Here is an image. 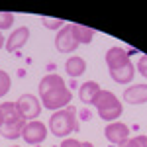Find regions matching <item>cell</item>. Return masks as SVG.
I'll use <instances>...</instances> for the list:
<instances>
[{
  "instance_id": "obj_17",
  "label": "cell",
  "mask_w": 147,
  "mask_h": 147,
  "mask_svg": "<svg viewBox=\"0 0 147 147\" xmlns=\"http://www.w3.org/2000/svg\"><path fill=\"white\" fill-rule=\"evenodd\" d=\"M10 86H12L10 75H8L6 71H2V69H0V98H2V96H6V94L10 92Z\"/></svg>"
},
{
  "instance_id": "obj_21",
  "label": "cell",
  "mask_w": 147,
  "mask_h": 147,
  "mask_svg": "<svg viewBox=\"0 0 147 147\" xmlns=\"http://www.w3.org/2000/svg\"><path fill=\"white\" fill-rule=\"evenodd\" d=\"M137 71L147 79V55H141L137 59Z\"/></svg>"
},
{
  "instance_id": "obj_24",
  "label": "cell",
  "mask_w": 147,
  "mask_h": 147,
  "mask_svg": "<svg viewBox=\"0 0 147 147\" xmlns=\"http://www.w3.org/2000/svg\"><path fill=\"white\" fill-rule=\"evenodd\" d=\"M82 147H94V145H92L90 141H82Z\"/></svg>"
},
{
  "instance_id": "obj_26",
  "label": "cell",
  "mask_w": 147,
  "mask_h": 147,
  "mask_svg": "<svg viewBox=\"0 0 147 147\" xmlns=\"http://www.w3.org/2000/svg\"><path fill=\"white\" fill-rule=\"evenodd\" d=\"M12 147H18V145H12Z\"/></svg>"
},
{
  "instance_id": "obj_25",
  "label": "cell",
  "mask_w": 147,
  "mask_h": 147,
  "mask_svg": "<svg viewBox=\"0 0 147 147\" xmlns=\"http://www.w3.org/2000/svg\"><path fill=\"white\" fill-rule=\"evenodd\" d=\"M2 122H4V118H2V112H0V127H2Z\"/></svg>"
},
{
  "instance_id": "obj_4",
  "label": "cell",
  "mask_w": 147,
  "mask_h": 147,
  "mask_svg": "<svg viewBox=\"0 0 147 147\" xmlns=\"http://www.w3.org/2000/svg\"><path fill=\"white\" fill-rule=\"evenodd\" d=\"M22 137L28 145H39V143L45 141V137H47V125L43 122H35V120L26 122Z\"/></svg>"
},
{
  "instance_id": "obj_6",
  "label": "cell",
  "mask_w": 147,
  "mask_h": 147,
  "mask_svg": "<svg viewBox=\"0 0 147 147\" xmlns=\"http://www.w3.org/2000/svg\"><path fill=\"white\" fill-rule=\"evenodd\" d=\"M55 47L59 53H73L79 43H77V39H75V35H73V24H65L55 35Z\"/></svg>"
},
{
  "instance_id": "obj_1",
  "label": "cell",
  "mask_w": 147,
  "mask_h": 147,
  "mask_svg": "<svg viewBox=\"0 0 147 147\" xmlns=\"http://www.w3.org/2000/svg\"><path fill=\"white\" fill-rule=\"evenodd\" d=\"M37 90H39L41 106H45L47 110H53V112L67 108L69 102L73 100V92L67 88L61 75H45L39 80Z\"/></svg>"
},
{
  "instance_id": "obj_11",
  "label": "cell",
  "mask_w": 147,
  "mask_h": 147,
  "mask_svg": "<svg viewBox=\"0 0 147 147\" xmlns=\"http://www.w3.org/2000/svg\"><path fill=\"white\" fill-rule=\"evenodd\" d=\"M108 73H110L114 82H118V84H129L134 80V77H136V67L129 61V63H125L124 67L116 69V71H108Z\"/></svg>"
},
{
  "instance_id": "obj_22",
  "label": "cell",
  "mask_w": 147,
  "mask_h": 147,
  "mask_svg": "<svg viewBox=\"0 0 147 147\" xmlns=\"http://www.w3.org/2000/svg\"><path fill=\"white\" fill-rule=\"evenodd\" d=\"M59 147H82V141L75 139V137H67V139L61 141V145H59Z\"/></svg>"
},
{
  "instance_id": "obj_7",
  "label": "cell",
  "mask_w": 147,
  "mask_h": 147,
  "mask_svg": "<svg viewBox=\"0 0 147 147\" xmlns=\"http://www.w3.org/2000/svg\"><path fill=\"white\" fill-rule=\"evenodd\" d=\"M104 136L106 139L114 143V145H122L124 141L129 139V127L124 124V122H112L104 127Z\"/></svg>"
},
{
  "instance_id": "obj_3",
  "label": "cell",
  "mask_w": 147,
  "mask_h": 147,
  "mask_svg": "<svg viewBox=\"0 0 147 147\" xmlns=\"http://www.w3.org/2000/svg\"><path fill=\"white\" fill-rule=\"evenodd\" d=\"M75 129H79L77 118H75V108L69 106L63 110H57L51 114L49 118V131L57 137H67L71 136Z\"/></svg>"
},
{
  "instance_id": "obj_8",
  "label": "cell",
  "mask_w": 147,
  "mask_h": 147,
  "mask_svg": "<svg viewBox=\"0 0 147 147\" xmlns=\"http://www.w3.org/2000/svg\"><path fill=\"white\" fill-rule=\"evenodd\" d=\"M28 39H30V28H28V26H20V28H16L10 34V37L6 39V45L4 47H6V51L14 53V51H18L20 47L26 45Z\"/></svg>"
},
{
  "instance_id": "obj_13",
  "label": "cell",
  "mask_w": 147,
  "mask_h": 147,
  "mask_svg": "<svg viewBox=\"0 0 147 147\" xmlns=\"http://www.w3.org/2000/svg\"><path fill=\"white\" fill-rule=\"evenodd\" d=\"M84 71H86V61L79 55H73L69 57L67 61H65V73H67L69 77H80V75H84Z\"/></svg>"
},
{
  "instance_id": "obj_15",
  "label": "cell",
  "mask_w": 147,
  "mask_h": 147,
  "mask_svg": "<svg viewBox=\"0 0 147 147\" xmlns=\"http://www.w3.org/2000/svg\"><path fill=\"white\" fill-rule=\"evenodd\" d=\"M24 125H26V120H22V122H4L2 127H0V134H2V137H6V139L22 137Z\"/></svg>"
},
{
  "instance_id": "obj_5",
  "label": "cell",
  "mask_w": 147,
  "mask_h": 147,
  "mask_svg": "<svg viewBox=\"0 0 147 147\" xmlns=\"http://www.w3.org/2000/svg\"><path fill=\"white\" fill-rule=\"evenodd\" d=\"M16 104H18L22 116L28 120V122L37 120L39 114H41V100H39L37 96H34V94H22Z\"/></svg>"
},
{
  "instance_id": "obj_19",
  "label": "cell",
  "mask_w": 147,
  "mask_h": 147,
  "mask_svg": "<svg viewBox=\"0 0 147 147\" xmlns=\"http://www.w3.org/2000/svg\"><path fill=\"white\" fill-rule=\"evenodd\" d=\"M41 24H43V28H47V30H57V32L65 26V22L59 20V18H41Z\"/></svg>"
},
{
  "instance_id": "obj_18",
  "label": "cell",
  "mask_w": 147,
  "mask_h": 147,
  "mask_svg": "<svg viewBox=\"0 0 147 147\" xmlns=\"http://www.w3.org/2000/svg\"><path fill=\"white\" fill-rule=\"evenodd\" d=\"M118 147H147V137L145 136L129 137L127 141H124L122 145H118Z\"/></svg>"
},
{
  "instance_id": "obj_12",
  "label": "cell",
  "mask_w": 147,
  "mask_h": 147,
  "mask_svg": "<svg viewBox=\"0 0 147 147\" xmlns=\"http://www.w3.org/2000/svg\"><path fill=\"white\" fill-rule=\"evenodd\" d=\"M100 84L96 82V80H86V82H82L79 88V98L82 104H92L94 98H96V94L100 92Z\"/></svg>"
},
{
  "instance_id": "obj_10",
  "label": "cell",
  "mask_w": 147,
  "mask_h": 147,
  "mask_svg": "<svg viewBox=\"0 0 147 147\" xmlns=\"http://www.w3.org/2000/svg\"><path fill=\"white\" fill-rule=\"evenodd\" d=\"M125 63H129V57L125 53V49L122 47H110L106 51V65H108V71H116V69L124 67Z\"/></svg>"
},
{
  "instance_id": "obj_2",
  "label": "cell",
  "mask_w": 147,
  "mask_h": 147,
  "mask_svg": "<svg viewBox=\"0 0 147 147\" xmlns=\"http://www.w3.org/2000/svg\"><path fill=\"white\" fill-rule=\"evenodd\" d=\"M94 106H96V112L100 116L104 122H108V124H112L116 122L122 112H124V108H122V102L118 100V96L110 90H100L96 94V98L92 102Z\"/></svg>"
},
{
  "instance_id": "obj_23",
  "label": "cell",
  "mask_w": 147,
  "mask_h": 147,
  "mask_svg": "<svg viewBox=\"0 0 147 147\" xmlns=\"http://www.w3.org/2000/svg\"><path fill=\"white\" fill-rule=\"evenodd\" d=\"M6 45V39H4V35H2V32H0V47Z\"/></svg>"
},
{
  "instance_id": "obj_16",
  "label": "cell",
  "mask_w": 147,
  "mask_h": 147,
  "mask_svg": "<svg viewBox=\"0 0 147 147\" xmlns=\"http://www.w3.org/2000/svg\"><path fill=\"white\" fill-rule=\"evenodd\" d=\"M73 35H75V39H77L79 45H86V43H90L92 37H94V30L88 28V26L73 24Z\"/></svg>"
},
{
  "instance_id": "obj_14",
  "label": "cell",
  "mask_w": 147,
  "mask_h": 147,
  "mask_svg": "<svg viewBox=\"0 0 147 147\" xmlns=\"http://www.w3.org/2000/svg\"><path fill=\"white\" fill-rule=\"evenodd\" d=\"M0 112H2L4 122H22V120H26L16 102H2V104H0ZM4 122H2V124H4ZM26 122H28V120H26Z\"/></svg>"
},
{
  "instance_id": "obj_20",
  "label": "cell",
  "mask_w": 147,
  "mask_h": 147,
  "mask_svg": "<svg viewBox=\"0 0 147 147\" xmlns=\"http://www.w3.org/2000/svg\"><path fill=\"white\" fill-rule=\"evenodd\" d=\"M12 24H14V14H12V12L2 10V12H0V32L12 28Z\"/></svg>"
},
{
  "instance_id": "obj_9",
  "label": "cell",
  "mask_w": 147,
  "mask_h": 147,
  "mask_svg": "<svg viewBox=\"0 0 147 147\" xmlns=\"http://www.w3.org/2000/svg\"><path fill=\"white\" fill-rule=\"evenodd\" d=\"M124 102L131 106H139L147 102V84H131L124 90Z\"/></svg>"
}]
</instances>
